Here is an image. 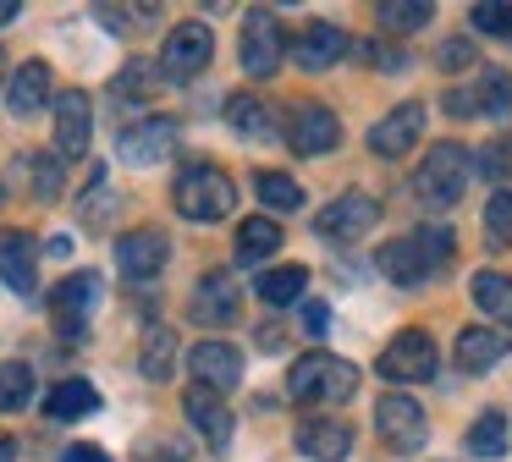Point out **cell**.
<instances>
[{
  "label": "cell",
  "instance_id": "obj_1",
  "mask_svg": "<svg viewBox=\"0 0 512 462\" xmlns=\"http://www.w3.org/2000/svg\"><path fill=\"white\" fill-rule=\"evenodd\" d=\"M375 264H380V275L397 281V286H424L452 264V231L446 226H419V231H408V237H391Z\"/></svg>",
  "mask_w": 512,
  "mask_h": 462
},
{
  "label": "cell",
  "instance_id": "obj_2",
  "mask_svg": "<svg viewBox=\"0 0 512 462\" xmlns=\"http://www.w3.org/2000/svg\"><path fill=\"white\" fill-rule=\"evenodd\" d=\"M358 391V369L336 352H303L287 369V396L298 407H336Z\"/></svg>",
  "mask_w": 512,
  "mask_h": 462
},
{
  "label": "cell",
  "instance_id": "obj_3",
  "mask_svg": "<svg viewBox=\"0 0 512 462\" xmlns=\"http://www.w3.org/2000/svg\"><path fill=\"white\" fill-rule=\"evenodd\" d=\"M171 204H177L182 220L210 226V220H226L237 209V182L221 165H188V171L177 176V187H171Z\"/></svg>",
  "mask_w": 512,
  "mask_h": 462
},
{
  "label": "cell",
  "instance_id": "obj_4",
  "mask_svg": "<svg viewBox=\"0 0 512 462\" xmlns=\"http://www.w3.org/2000/svg\"><path fill=\"white\" fill-rule=\"evenodd\" d=\"M468 171H474V154L463 149V143H435V149H424V165H419V176H413V187H419V198L424 204H457L463 198V187H468Z\"/></svg>",
  "mask_w": 512,
  "mask_h": 462
},
{
  "label": "cell",
  "instance_id": "obj_5",
  "mask_svg": "<svg viewBox=\"0 0 512 462\" xmlns=\"http://www.w3.org/2000/svg\"><path fill=\"white\" fill-rule=\"evenodd\" d=\"M237 55H243L248 77H270L281 61H287V28L270 6H254L243 22V39H237Z\"/></svg>",
  "mask_w": 512,
  "mask_h": 462
},
{
  "label": "cell",
  "instance_id": "obj_6",
  "mask_svg": "<svg viewBox=\"0 0 512 462\" xmlns=\"http://www.w3.org/2000/svg\"><path fill=\"white\" fill-rule=\"evenodd\" d=\"M215 61V33L204 28V22H177V28L166 33V44H160V77H171V83H188V77H199L204 66Z\"/></svg>",
  "mask_w": 512,
  "mask_h": 462
},
{
  "label": "cell",
  "instance_id": "obj_7",
  "mask_svg": "<svg viewBox=\"0 0 512 462\" xmlns=\"http://www.w3.org/2000/svg\"><path fill=\"white\" fill-rule=\"evenodd\" d=\"M375 429H380V440H386V446L397 451V457H413V451H424V440H430L424 407L413 402V396H402V391L380 396V407H375Z\"/></svg>",
  "mask_w": 512,
  "mask_h": 462
},
{
  "label": "cell",
  "instance_id": "obj_8",
  "mask_svg": "<svg viewBox=\"0 0 512 462\" xmlns=\"http://www.w3.org/2000/svg\"><path fill=\"white\" fill-rule=\"evenodd\" d=\"M375 220H380V198L336 193V204H325L320 215H314V231H320L325 242H353V237H369Z\"/></svg>",
  "mask_w": 512,
  "mask_h": 462
},
{
  "label": "cell",
  "instance_id": "obj_9",
  "mask_svg": "<svg viewBox=\"0 0 512 462\" xmlns=\"http://www.w3.org/2000/svg\"><path fill=\"white\" fill-rule=\"evenodd\" d=\"M435 363H441V352H435L430 330H402L397 341H391L386 352H380V374H386L391 385H413V380H430Z\"/></svg>",
  "mask_w": 512,
  "mask_h": 462
},
{
  "label": "cell",
  "instance_id": "obj_10",
  "mask_svg": "<svg viewBox=\"0 0 512 462\" xmlns=\"http://www.w3.org/2000/svg\"><path fill=\"white\" fill-rule=\"evenodd\" d=\"M419 138H424V105L419 99H402V105H391L386 116L369 127V154H380V160H402Z\"/></svg>",
  "mask_w": 512,
  "mask_h": 462
},
{
  "label": "cell",
  "instance_id": "obj_11",
  "mask_svg": "<svg viewBox=\"0 0 512 462\" xmlns=\"http://www.w3.org/2000/svg\"><path fill=\"white\" fill-rule=\"evenodd\" d=\"M94 303H100V275H94V270L67 275V281L56 286V297H50V314H56L61 336H72V341H78L83 330H89Z\"/></svg>",
  "mask_w": 512,
  "mask_h": 462
},
{
  "label": "cell",
  "instance_id": "obj_12",
  "mask_svg": "<svg viewBox=\"0 0 512 462\" xmlns=\"http://www.w3.org/2000/svg\"><path fill=\"white\" fill-rule=\"evenodd\" d=\"M188 369H193V385L226 396V391H237V380H243V352H237L232 341H199V347L188 352Z\"/></svg>",
  "mask_w": 512,
  "mask_h": 462
},
{
  "label": "cell",
  "instance_id": "obj_13",
  "mask_svg": "<svg viewBox=\"0 0 512 462\" xmlns=\"http://www.w3.org/2000/svg\"><path fill=\"white\" fill-rule=\"evenodd\" d=\"M287 143L298 154H331L336 143H342V121H336V110H325L320 99H303L287 121Z\"/></svg>",
  "mask_w": 512,
  "mask_h": 462
},
{
  "label": "cell",
  "instance_id": "obj_14",
  "mask_svg": "<svg viewBox=\"0 0 512 462\" xmlns=\"http://www.w3.org/2000/svg\"><path fill=\"white\" fill-rule=\"evenodd\" d=\"M193 319L199 325H232L237 308H243V286L232 281V270H204L193 286Z\"/></svg>",
  "mask_w": 512,
  "mask_h": 462
},
{
  "label": "cell",
  "instance_id": "obj_15",
  "mask_svg": "<svg viewBox=\"0 0 512 462\" xmlns=\"http://www.w3.org/2000/svg\"><path fill=\"white\" fill-rule=\"evenodd\" d=\"M171 149H177V121L171 116H149V121H138V127H127L122 138H116L122 165H160Z\"/></svg>",
  "mask_w": 512,
  "mask_h": 462
},
{
  "label": "cell",
  "instance_id": "obj_16",
  "mask_svg": "<svg viewBox=\"0 0 512 462\" xmlns=\"http://www.w3.org/2000/svg\"><path fill=\"white\" fill-rule=\"evenodd\" d=\"M89 132H94V105L83 88H67L56 99V160H78L89 154Z\"/></svg>",
  "mask_w": 512,
  "mask_h": 462
},
{
  "label": "cell",
  "instance_id": "obj_17",
  "mask_svg": "<svg viewBox=\"0 0 512 462\" xmlns=\"http://www.w3.org/2000/svg\"><path fill=\"white\" fill-rule=\"evenodd\" d=\"M171 259V242L166 231L144 226V231H127L122 242H116V270L127 275V281H149V275H160Z\"/></svg>",
  "mask_w": 512,
  "mask_h": 462
},
{
  "label": "cell",
  "instance_id": "obj_18",
  "mask_svg": "<svg viewBox=\"0 0 512 462\" xmlns=\"http://www.w3.org/2000/svg\"><path fill=\"white\" fill-rule=\"evenodd\" d=\"M182 413H188V424L204 435V446H210V451H226V446H232V413H226V402H221L215 391L188 385V391H182Z\"/></svg>",
  "mask_w": 512,
  "mask_h": 462
},
{
  "label": "cell",
  "instance_id": "obj_19",
  "mask_svg": "<svg viewBox=\"0 0 512 462\" xmlns=\"http://www.w3.org/2000/svg\"><path fill=\"white\" fill-rule=\"evenodd\" d=\"M287 55L303 66V72H325V66H336L347 55V33L331 28V22H309V28L287 44Z\"/></svg>",
  "mask_w": 512,
  "mask_h": 462
},
{
  "label": "cell",
  "instance_id": "obj_20",
  "mask_svg": "<svg viewBox=\"0 0 512 462\" xmlns=\"http://www.w3.org/2000/svg\"><path fill=\"white\" fill-rule=\"evenodd\" d=\"M0 281L23 297L39 286V248L28 231H0Z\"/></svg>",
  "mask_w": 512,
  "mask_h": 462
},
{
  "label": "cell",
  "instance_id": "obj_21",
  "mask_svg": "<svg viewBox=\"0 0 512 462\" xmlns=\"http://www.w3.org/2000/svg\"><path fill=\"white\" fill-rule=\"evenodd\" d=\"M507 347H512L507 330H496V325H468L463 336H457V369H463V374H485V369H496V363L507 358Z\"/></svg>",
  "mask_w": 512,
  "mask_h": 462
},
{
  "label": "cell",
  "instance_id": "obj_22",
  "mask_svg": "<svg viewBox=\"0 0 512 462\" xmlns=\"http://www.w3.org/2000/svg\"><path fill=\"white\" fill-rule=\"evenodd\" d=\"M298 451L314 462H347V451H353V424H342V418H309V424L298 429Z\"/></svg>",
  "mask_w": 512,
  "mask_h": 462
},
{
  "label": "cell",
  "instance_id": "obj_23",
  "mask_svg": "<svg viewBox=\"0 0 512 462\" xmlns=\"http://www.w3.org/2000/svg\"><path fill=\"white\" fill-rule=\"evenodd\" d=\"M6 105L12 116H39L50 105V66L45 61H23L12 77H6Z\"/></svg>",
  "mask_w": 512,
  "mask_h": 462
},
{
  "label": "cell",
  "instance_id": "obj_24",
  "mask_svg": "<svg viewBox=\"0 0 512 462\" xmlns=\"http://www.w3.org/2000/svg\"><path fill=\"white\" fill-rule=\"evenodd\" d=\"M45 413L56 418V424H78V418L100 413V391H94L89 380H61V385H50Z\"/></svg>",
  "mask_w": 512,
  "mask_h": 462
},
{
  "label": "cell",
  "instance_id": "obj_25",
  "mask_svg": "<svg viewBox=\"0 0 512 462\" xmlns=\"http://www.w3.org/2000/svg\"><path fill=\"white\" fill-rule=\"evenodd\" d=\"M226 127H232L237 138L259 143V138L276 132V121H270V105L259 94H232V99H226Z\"/></svg>",
  "mask_w": 512,
  "mask_h": 462
},
{
  "label": "cell",
  "instance_id": "obj_26",
  "mask_svg": "<svg viewBox=\"0 0 512 462\" xmlns=\"http://www.w3.org/2000/svg\"><path fill=\"white\" fill-rule=\"evenodd\" d=\"M254 292L265 297L270 308H287V303H298L303 292H309V264H276V270H265L254 281Z\"/></svg>",
  "mask_w": 512,
  "mask_h": 462
},
{
  "label": "cell",
  "instance_id": "obj_27",
  "mask_svg": "<svg viewBox=\"0 0 512 462\" xmlns=\"http://www.w3.org/2000/svg\"><path fill=\"white\" fill-rule=\"evenodd\" d=\"M171 363H177V330L171 325H149L138 341V369L149 380H171Z\"/></svg>",
  "mask_w": 512,
  "mask_h": 462
},
{
  "label": "cell",
  "instance_id": "obj_28",
  "mask_svg": "<svg viewBox=\"0 0 512 462\" xmlns=\"http://www.w3.org/2000/svg\"><path fill=\"white\" fill-rule=\"evenodd\" d=\"M160 94V72L149 61H127L122 72L111 77V99L116 105H149Z\"/></svg>",
  "mask_w": 512,
  "mask_h": 462
},
{
  "label": "cell",
  "instance_id": "obj_29",
  "mask_svg": "<svg viewBox=\"0 0 512 462\" xmlns=\"http://www.w3.org/2000/svg\"><path fill=\"white\" fill-rule=\"evenodd\" d=\"M276 248H281V226L270 215H254V220H243V226H237V259H243V264L270 259Z\"/></svg>",
  "mask_w": 512,
  "mask_h": 462
},
{
  "label": "cell",
  "instance_id": "obj_30",
  "mask_svg": "<svg viewBox=\"0 0 512 462\" xmlns=\"http://www.w3.org/2000/svg\"><path fill=\"white\" fill-rule=\"evenodd\" d=\"M375 17H380V33H419V28H430L435 6L430 0H380Z\"/></svg>",
  "mask_w": 512,
  "mask_h": 462
},
{
  "label": "cell",
  "instance_id": "obj_31",
  "mask_svg": "<svg viewBox=\"0 0 512 462\" xmlns=\"http://www.w3.org/2000/svg\"><path fill=\"white\" fill-rule=\"evenodd\" d=\"M474 303L485 308L490 319L512 325V275H501V270H479V275H474Z\"/></svg>",
  "mask_w": 512,
  "mask_h": 462
},
{
  "label": "cell",
  "instance_id": "obj_32",
  "mask_svg": "<svg viewBox=\"0 0 512 462\" xmlns=\"http://www.w3.org/2000/svg\"><path fill=\"white\" fill-rule=\"evenodd\" d=\"M463 451L468 457H501V451H507V413H496V407L479 413L474 429L463 435Z\"/></svg>",
  "mask_w": 512,
  "mask_h": 462
},
{
  "label": "cell",
  "instance_id": "obj_33",
  "mask_svg": "<svg viewBox=\"0 0 512 462\" xmlns=\"http://www.w3.org/2000/svg\"><path fill=\"white\" fill-rule=\"evenodd\" d=\"M34 396V369L28 363H0V413H23Z\"/></svg>",
  "mask_w": 512,
  "mask_h": 462
},
{
  "label": "cell",
  "instance_id": "obj_34",
  "mask_svg": "<svg viewBox=\"0 0 512 462\" xmlns=\"http://www.w3.org/2000/svg\"><path fill=\"white\" fill-rule=\"evenodd\" d=\"M474 116H512V77L507 72H485V77H479Z\"/></svg>",
  "mask_w": 512,
  "mask_h": 462
},
{
  "label": "cell",
  "instance_id": "obj_35",
  "mask_svg": "<svg viewBox=\"0 0 512 462\" xmlns=\"http://www.w3.org/2000/svg\"><path fill=\"white\" fill-rule=\"evenodd\" d=\"M254 193L265 198L270 209H303V187L292 182L287 171H254Z\"/></svg>",
  "mask_w": 512,
  "mask_h": 462
},
{
  "label": "cell",
  "instance_id": "obj_36",
  "mask_svg": "<svg viewBox=\"0 0 512 462\" xmlns=\"http://www.w3.org/2000/svg\"><path fill=\"white\" fill-rule=\"evenodd\" d=\"M474 171L490 176L496 187H507V182H512V138H490L485 149L474 154Z\"/></svg>",
  "mask_w": 512,
  "mask_h": 462
},
{
  "label": "cell",
  "instance_id": "obj_37",
  "mask_svg": "<svg viewBox=\"0 0 512 462\" xmlns=\"http://www.w3.org/2000/svg\"><path fill=\"white\" fill-rule=\"evenodd\" d=\"M94 17L105 22L111 33H138L160 17V6H94Z\"/></svg>",
  "mask_w": 512,
  "mask_h": 462
},
{
  "label": "cell",
  "instance_id": "obj_38",
  "mask_svg": "<svg viewBox=\"0 0 512 462\" xmlns=\"http://www.w3.org/2000/svg\"><path fill=\"white\" fill-rule=\"evenodd\" d=\"M485 231H490V242H496V248H507V242H512V182L490 193V204H485Z\"/></svg>",
  "mask_w": 512,
  "mask_h": 462
},
{
  "label": "cell",
  "instance_id": "obj_39",
  "mask_svg": "<svg viewBox=\"0 0 512 462\" xmlns=\"http://www.w3.org/2000/svg\"><path fill=\"white\" fill-rule=\"evenodd\" d=\"M23 171L34 176V198H45V204H50V198L61 193V160H56V154H34Z\"/></svg>",
  "mask_w": 512,
  "mask_h": 462
},
{
  "label": "cell",
  "instance_id": "obj_40",
  "mask_svg": "<svg viewBox=\"0 0 512 462\" xmlns=\"http://www.w3.org/2000/svg\"><path fill=\"white\" fill-rule=\"evenodd\" d=\"M468 22H474L479 33L512 39V6H496V0H485V6H468Z\"/></svg>",
  "mask_w": 512,
  "mask_h": 462
},
{
  "label": "cell",
  "instance_id": "obj_41",
  "mask_svg": "<svg viewBox=\"0 0 512 462\" xmlns=\"http://www.w3.org/2000/svg\"><path fill=\"white\" fill-rule=\"evenodd\" d=\"M364 55H369V66H380V72H408V61L413 55L402 50V44H364Z\"/></svg>",
  "mask_w": 512,
  "mask_h": 462
},
{
  "label": "cell",
  "instance_id": "obj_42",
  "mask_svg": "<svg viewBox=\"0 0 512 462\" xmlns=\"http://www.w3.org/2000/svg\"><path fill=\"white\" fill-rule=\"evenodd\" d=\"M105 215H111V187H105V171H94L89 198H83V220H89V226H100Z\"/></svg>",
  "mask_w": 512,
  "mask_h": 462
},
{
  "label": "cell",
  "instance_id": "obj_43",
  "mask_svg": "<svg viewBox=\"0 0 512 462\" xmlns=\"http://www.w3.org/2000/svg\"><path fill=\"white\" fill-rule=\"evenodd\" d=\"M435 61H441L446 72H463V66H474L479 55H474V44H468V39H446L441 50H435Z\"/></svg>",
  "mask_w": 512,
  "mask_h": 462
},
{
  "label": "cell",
  "instance_id": "obj_44",
  "mask_svg": "<svg viewBox=\"0 0 512 462\" xmlns=\"http://www.w3.org/2000/svg\"><path fill=\"white\" fill-rule=\"evenodd\" d=\"M325 319H331L325 303H303V330H309V336H325Z\"/></svg>",
  "mask_w": 512,
  "mask_h": 462
},
{
  "label": "cell",
  "instance_id": "obj_45",
  "mask_svg": "<svg viewBox=\"0 0 512 462\" xmlns=\"http://www.w3.org/2000/svg\"><path fill=\"white\" fill-rule=\"evenodd\" d=\"M61 462H111V457H105L100 446H72V451H67V457H61Z\"/></svg>",
  "mask_w": 512,
  "mask_h": 462
},
{
  "label": "cell",
  "instance_id": "obj_46",
  "mask_svg": "<svg viewBox=\"0 0 512 462\" xmlns=\"http://www.w3.org/2000/svg\"><path fill=\"white\" fill-rule=\"evenodd\" d=\"M45 253H50V259H67L72 242H67V237H50V242H45Z\"/></svg>",
  "mask_w": 512,
  "mask_h": 462
},
{
  "label": "cell",
  "instance_id": "obj_47",
  "mask_svg": "<svg viewBox=\"0 0 512 462\" xmlns=\"http://www.w3.org/2000/svg\"><path fill=\"white\" fill-rule=\"evenodd\" d=\"M23 17V6H17V0H0V28H6V22H17Z\"/></svg>",
  "mask_w": 512,
  "mask_h": 462
},
{
  "label": "cell",
  "instance_id": "obj_48",
  "mask_svg": "<svg viewBox=\"0 0 512 462\" xmlns=\"http://www.w3.org/2000/svg\"><path fill=\"white\" fill-rule=\"evenodd\" d=\"M0 462H17V440L6 435V429H0Z\"/></svg>",
  "mask_w": 512,
  "mask_h": 462
}]
</instances>
